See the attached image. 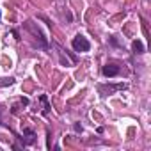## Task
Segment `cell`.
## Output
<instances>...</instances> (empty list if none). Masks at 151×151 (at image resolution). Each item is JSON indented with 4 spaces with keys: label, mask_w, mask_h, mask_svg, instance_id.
Instances as JSON below:
<instances>
[{
    "label": "cell",
    "mask_w": 151,
    "mask_h": 151,
    "mask_svg": "<svg viewBox=\"0 0 151 151\" xmlns=\"http://www.w3.org/2000/svg\"><path fill=\"white\" fill-rule=\"evenodd\" d=\"M128 87V84H98L96 89L101 96H110V94H116L119 91H124Z\"/></svg>",
    "instance_id": "obj_3"
},
{
    "label": "cell",
    "mask_w": 151,
    "mask_h": 151,
    "mask_svg": "<svg viewBox=\"0 0 151 151\" xmlns=\"http://www.w3.org/2000/svg\"><path fill=\"white\" fill-rule=\"evenodd\" d=\"M13 36H14V39H18V41H20V39H22V37H20V32H18V30H16V29H14V30H13Z\"/></svg>",
    "instance_id": "obj_13"
},
{
    "label": "cell",
    "mask_w": 151,
    "mask_h": 151,
    "mask_svg": "<svg viewBox=\"0 0 151 151\" xmlns=\"http://www.w3.org/2000/svg\"><path fill=\"white\" fill-rule=\"evenodd\" d=\"M132 52H133L135 55H142V53L146 52V46L142 45V41H139V39H135V41L132 43Z\"/></svg>",
    "instance_id": "obj_8"
},
{
    "label": "cell",
    "mask_w": 151,
    "mask_h": 151,
    "mask_svg": "<svg viewBox=\"0 0 151 151\" xmlns=\"http://www.w3.org/2000/svg\"><path fill=\"white\" fill-rule=\"evenodd\" d=\"M16 139H18V140H22V146L25 147V146H32V144L36 142L37 133H36V130H34V128L25 126V128L22 130V137H18V135H16Z\"/></svg>",
    "instance_id": "obj_5"
},
{
    "label": "cell",
    "mask_w": 151,
    "mask_h": 151,
    "mask_svg": "<svg viewBox=\"0 0 151 151\" xmlns=\"http://www.w3.org/2000/svg\"><path fill=\"white\" fill-rule=\"evenodd\" d=\"M52 45L55 46V50H57V53H59V60H60L62 66H73L75 62H77V55L69 53V52H68L66 48H62L57 41H52Z\"/></svg>",
    "instance_id": "obj_2"
},
{
    "label": "cell",
    "mask_w": 151,
    "mask_h": 151,
    "mask_svg": "<svg viewBox=\"0 0 151 151\" xmlns=\"http://www.w3.org/2000/svg\"><path fill=\"white\" fill-rule=\"evenodd\" d=\"M71 46H73V50L75 52H89L91 50V43H89V39L86 37V36H82V34H77L73 37V41H71Z\"/></svg>",
    "instance_id": "obj_4"
},
{
    "label": "cell",
    "mask_w": 151,
    "mask_h": 151,
    "mask_svg": "<svg viewBox=\"0 0 151 151\" xmlns=\"http://www.w3.org/2000/svg\"><path fill=\"white\" fill-rule=\"evenodd\" d=\"M39 101H41V114L43 116H48L50 114V109H52L50 103H48V96L46 94H41L39 96Z\"/></svg>",
    "instance_id": "obj_7"
},
{
    "label": "cell",
    "mask_w": 151,
    "mask_h": 151,
    "mask_svg": "<svg viewBox=\"0 0 151 151\" xmlns=\"http://www.w3.org/2000/svg\"><path fill=\"white\" fill-rule=\"evenodd\" d=\"M73 130L80 133V132H82V124H78V123H75V124H73Z\"/></svg>",
    "instance_id": "obj_12"
},
{
    "label": "cell",
    "mask_w": 151,
    "mask_h": 151,
    "mask_svg": "<svg viewBox=\"0 0 151 151\" xmlns=\"http://www.w3.org/2000/svg\"><path fill=\"white\" fill-rule=\"evenodd\" d=\"M29 103H30V100H29V98H25V96H22V98H20V103H14V105L11 107V114H18L20 107H27Z\"/></svg>",
    "instance_id": "obj_9"
},
{
    "label": "cell",
    "mask_w": 151,
    "mask_h": 151,
    "mask_svg": "<svg viewBox=\"0 0 151 151\" xmlns=\"http://www.w3.org/2000/svg\"><path fill=\"white\" fill-rule=\"evenodd\" d=\"M14 84V78H0V87H6V86H13Z\"/></svg>",
    "instance_id": "obj_10"
},
{
    "label": "cell",
    "mask_w": 151,
    "mask_h": 151,
    "mask_svg": "<svg viewBox=\"0 0 151 151\" xmlns=\"http://www.w3.org/2000/svg\"><path fill=\"white\" fill-rule=\"evenodd\" d=\"M109 41H110V45H112V46H117V48H119V43H117V39H116V36H112V37H110Z\"/></svg>",
    "instance_id": "obj_11"
},
{
    "label": "cell",
    "mask_w": 151,
    "mask_h": 151,
    "mask_svg": "<svg viewBox=\"0 0 151 151\" xmlns=\"http://www.w3.org/2000/svg\"><path fill=\"white\" fill-rule=\"evenodd\" d=\"M0 18H2V11H0Z\"/></svg>",
    "instance_id": "obj_15"
},
{
    "label": "cell",
    "mask_w": 151,
    "mask_h": 151,
    "mask_svg": "<svg viewBox=\"0 0 151 151\" xmlns=\"http://www.w3.org/2000/svg\"><path fill=\"white\" fill-rule=\"evenodd\" d=\"M0 112H2V109H0ZM0 124H2V116H0Z\"/></svg>",
    "instance_id": "obj_14"
},
{
    "label": "cell",
    "mask_w": 151,
    "mask_h": 151,
    "mask_svg": "<svg viewBox=\"0 0 151 151\" xmlns=\"http://www.w3.org/2000/svg\"><path fill=\"white\" fill-rule=\"evenodd\" d=\"M101 73H103V77H107V78H114V77H117V75L121 73V66L116 64V62H107L101 68Z\"/></svg>",
    "instance_id": "obj_6"
},
{
    "label": "cell",
    "mask_w": 151,
    "mask_h": 151,
    "mask_svg": "<svg viewBox=\"0 0 151 151\" xmlns=\"http://www.w3.org/2000/svg\"><path fill=\"white\" fill-rule=\"evenodd\" d=\"M23 29L36 39L32 45L36 46V48H41V50H48V46H50V43H48V39H46V36L43 34V30L37 27V23H34L32 20H27L25 23H23Z\"/></svg>",
    "instance_id": "obj_1"
}]
</instances>
